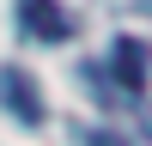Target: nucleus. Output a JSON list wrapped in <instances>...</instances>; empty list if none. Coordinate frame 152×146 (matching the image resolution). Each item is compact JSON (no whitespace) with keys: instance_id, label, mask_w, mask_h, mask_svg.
Segmentation results:
<instances>
[{"instance_id":"nucleus-1","label":"nucleus","mask_w":152,"mask_h":146,"mask_svg":"<svg viewBox=\"0 0 152 146\" xmlns=\"http://www.w3.org/2000/svg\"><path fill=\"white\" fill-rule=\"evenodd\" d=\"M0 104L12 110V116L24 122V128H37L43 122V104H37V79L24 67H0Z\"/></svg>"},{"instance_id":"nucleus-2","label":"nucleus","mask_w":152,"mask_h":146,"mask_svg":"<svg viewBox=\"0 0 152 146\" xmlns=\"http://www.w3.org/2000/svg\"><path fill=\"white\" fill-rule=\"evenodd\" d=\"M18 18L31 36H43V43H61V36H73V12L61 6V0H18Z\"/></svg>"},{"instance_id":"nucleus-3","label":"nucleus","mask_w":152,"mask_h":146,"mask_svg":"<svg viewBox=\"0 0 152 146\" xmlns=\"http://www.w3.org/2000/svg\"><path fill=\"white\" fill-rule=\"evenodd\" d=\"M110 67H116V85H122V91H146L152 61H146V49L134 43V36H122V43L110 49Z\"/></svg>"},{"instance_id":"nucleus-4","label":"nucleus","mask_w":152,"mask_h":146,"mask_svg":"<svg viewBox=\"0 0 152 146\" xmlns=\"http://www.w3.org/2000/svg\"><path fill=\"white\" fill-rule=\"evenodd\" d=\"M91 146H122V140H116V134H97V140H91Z\"/></svg>"}]
</instances>
